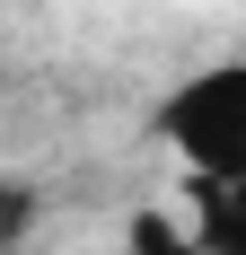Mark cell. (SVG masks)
Instances as JSON below:
<instances>
[{
  "instance_id": "obj_1",
  "label": "cell",
  "mask_w": 246,
  "mask_h": 255,
  "mask_svg": "<svg viewBox=\"0 0 246 255\" xmlns=\"http://www.w3.org/2000/svg\"><path fill=\"white\" fill-rule=\"evenodd\" d=\"M167 141L194 158L202 176H238L246 167V71L220 62V71L185 79L176 106H167Z\"/></svg>"
},
{
  "instance_id": "obj_2",
  "label": "cell",
  "mask_w": 246,
  "mask_h": 255,
  "mask_svg": "<svg viewBox=\"0 0 246 255\" xmlns=\"http://www.w3.org/2000/svg\"><path fill=\"white\" fill-rule=\"evenodd\" d=\"M132 247H141V255H194V238H185V229H167L158 211H141V220H132Z\"/></svg>"
}]
</instances>
